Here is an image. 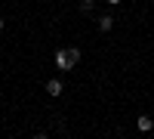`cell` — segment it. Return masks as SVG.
<instances>
[{
    "label": "cell",
    "instance_id": "1",
    "mask_svg": "<svg viewBox=\"0 0 154 139\" xmlns=\"http://www.w3.org/2000/svg\"><path fill=\"white\" fill-rule=\"evenodd\" d=\"M77 62H80V49H77V46H62L59 53H56V65H59V71H74Z\"/></svg>",
    "mask_w": 154,
    "mask_h": 139
},
{
    "label": "cell",
    "instance_id": "2",
    "mask_svg": "<svg viewBox=\"0 0 154 139\" xmlns=\"http://www.w3.org/2000/svg\"><path fill=\"white\" fill-rule=\"evenodd\" d=\"M46 93L49 96H62V93H65V84H62L59 77H49L46 81Z\"/></svg>",
    "mask_w": 154,
    "mask_h": 139
},
{
    "label": "cell",
    "instance_id": "3",
    "mask_svg": "<svg viewBox=\"0 0 154 139\" xmlns=\"http://www.w3.org/2000/svg\"><path fill=\"white\" fill-rule=\"evenodd\" d=\"M136 127H139V130H142V133H148V130L154 127V121H151L148 115H142V118H139V121H136Z\"/></svg>",
    "mask_w": 154,
    "mask_h": 139
},
{
    "label": "cell",
    "instance_id": "4",
    "mask_svg": "<svg viewBox=\"0 0 154 139\" xmlns=\"http://www.w3.org/2000/svg\"><path fill=\"white\" fill-rule=\"evenodd\" d=\"M111 28H114V19L111 16H102L99 19V31H111Z\"/></svg>",
    "mask_w": 154,
    "mask_h": 139
},
{
    "label": "cell",
    "instance_id": "5",
    "mask_svg": "<svg viewBox=\"0 0 154 139\" xmlns=\"http://www.w3.org/2000/svg\"><path fill=\"white\" fill-rule=\"evenodd\" d=\"M96 3V0H80V6H93Z\"/></svg>",
    "mask_w": 154,
    "mask_h": 139
},
{
    "label": "cell",
    "instance_id": "6",
    "mask_svg": "<svg viewBox=\"0 0 154 139\" xmlns=\"http://www.w3.org/2000/svg\"><path fill=\"white\" fill-rule=\"evenodd\" d=\"M34 139H49V136H46V133H37V136H34Z\"/></svg>",
    "mask_w": 154,
    "mask_h": 139
},
{
    "label": "cell",
    "instance_id": "7",
    "mask_svg": "<svg viewBox=\"0 0 154 139\" xmlns=\"http://www.w3.org/2000/svg\"><path fill=\"white\" fill-rule=\"evenodd\" d=\"M108 3H111V6H117V3H123V0H108Z\"/></svg>",
    "mask_w": 154,
    "mask_h": 139
},
{
    "label": "cell",
    "instance_id": "8",
    "mask_svg": "<svg viewBox=\"0 0 154 139\" xmlns=\"http://www.w3.org/2000/svg\"><path fill=\"white\" fill-rule=\"evenodd\" d=\"M0 31H3V19H0Z\"/></svg>",
    "mask_w": 154,
    "mask_h": 139
}]
</instances>
